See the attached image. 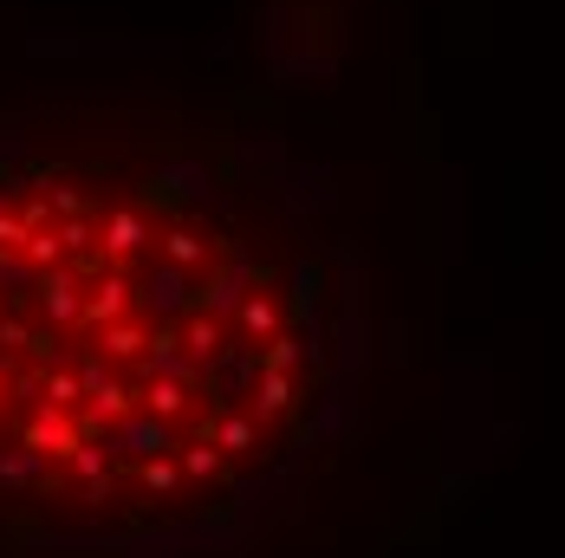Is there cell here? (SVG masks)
<instances>
[{"label":"cell","mask_w":565,"mask_h":558,"mask_svg":"<svg viewBox=\"0 0 565 558\" xmlns=\"http://www.w3.org/2000/svg\"><path fill=\"white\" fill-rule=\"evenodd\" d=\"M332 286L286 222L247 215L209 163H163L124 195L58 169L0 175V481L65 474L105 506L234 487L286 454L332 371Z\"/></svg>","instance_id":"6da1fadb"}]
</instances>
